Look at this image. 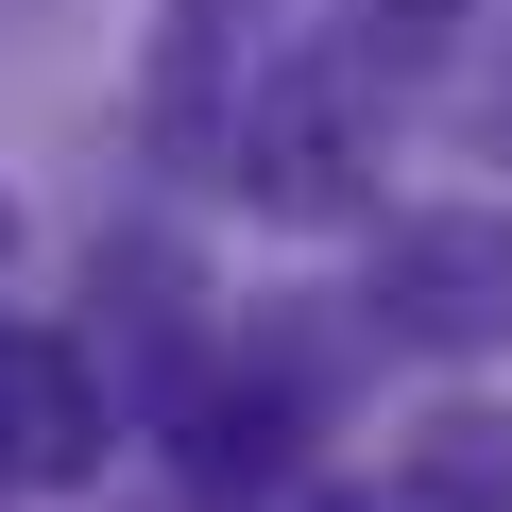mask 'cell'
<instances>
[{"instance_id": "obj_2", "label": "cell", "mask_w": 512, "mask_h": 512, "mask_svg": "<svg viewBox=\"0 0 512 512\" xmlns=\"http://www.w3.org/2000/svg\"><path fill=\"white\" fill-rule=\"evenodd\" d=\"M376 325L427 359H495L512 342V222L495 205H410L376 239Z\"/></svg>"}, {"instance_id": "obj_6", "label": "cell", "mask_w": 512, "mask_h": 512, "mask_svg": "<svg viewBox=\"0 0 512 512\" xmlns=\"http://www.w3.org/2000/svg\"><path fill=\"white\" fill-rule=\"evenodd\" d=\"M308 512H393V495H308Z\"/></svg>"}, {"instance_id": "obj_4", "label": "cell", "mask_w": 512, "mask_h": 512, "mask_svg": "<svg viewBox=\"0 0 512 512\" xmlns=\"http://www.w3.org/2000/svg\"><path fill=\"white\" fill-rule=\"evenodd\" d=\"M410 512H512V410H427L410 427Z\"/></svg>"}, {"instance_id": "obj_1", "label": "cell", "mask_w": 512, "mask_h": 512, "mask_svg": "<svg viewBox=\"0 0 512 512\" xmlns=\"http://www.w3.org/2000/svg\"><path fill=\"white\" fill-rule=\"evenodd\" d=\"M239 205H274V222H359V69L342 52H291V69H256L239 137H222Z\"/></svg>"}, {"instance_id": "obj_5", "label": "cell", "mask_w": 512, "mask_h": 512, "mask_svg": "<svg viewBox=\"0 0 512 512\" xmlns=\"http://www.w3.org/2000/svg\"><path fill=\"white\" fill-rule=\"evenodd\" d=\"M444 18H461V0H342V35H359V52H427Z\"/></svg>"}, {"instance_id": "obj_3", "label": "cell", "mask_w": 512, "mask_h": 512, "mask_svg": "<svg viewBox=\"0 0 512 512\" xmlns=\"http://www.w3.org/2000/svg\"><path fill=\"white\" fill-rule=\"evenodd\" d=\"M103 461V376L52 325H0V495H69Z\"/></svg>"}, {"instance_id": "obj_7", "label": "cell", "mask_w": 512, "mask_h": 512, "mask_svg": "<svg viewBox=\"0 0 512 512\" xmlns=\"http://www.w3.org/2000/svg\"><path fill=\"white\" fill-rule=\"evenodd\" d=\"M0 256H18V205H0Z\"/></svg>"}, {"instance_id": "obj_8", "label": "cell", "mask_w": 512, "mask_h": 512, "mask_svg": "<svg viewBox=\"0 0 512 512\" xmlns=\"http://www.w3.org/2000/svg\"><path fill=\"white\" fill-rule=\"evenodd\" d=\"M205 18H222V0H205Z\"/></svg>"}]
</instances>
